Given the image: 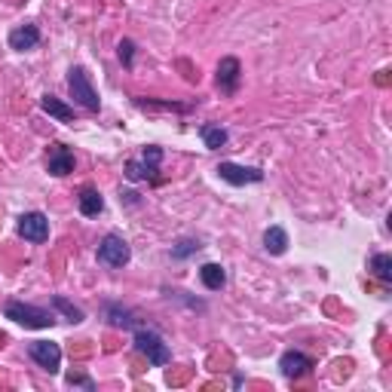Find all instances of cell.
Wrapping results in <instances>:
<instances>
[{
  "label": "cell",
  "instance_id": "cell-1",
  "mask_svg": "<svg viewBox=\"0 0 392 392\" xmlns=\"http://www.w3.org/2000/svg\"><path fill=\"white\" fill-rule=\"evenodd\" d=\"M132 340H135V349H138L144 359H148L153 368H166V365L172 362V349H169V344H166V340H163L157 331H150V328H138Z\"/></svg>",
  "mask_w": 392,
  "mask_h": 392
},
{
  "label": "cell",
  "instance_id": "cell-2",
  "mask_svg": "<svg viewBox=\"0 0 392 392\" xmlns=\"http://www.w3.org/2000/svg\"><path fill=\"white\" fill-rule=\"evenodd\" d=\"M4 316L13 319L19 325H25V328H53L56 325V316L49 313V309H40V306L25 304V301H6Z\"/></svg>",
  "mask_w": 392,
  "mask_h": 392
},
{
  "label": "cell",
  "instance_id": "cell-3",
  "mask_svg": "<svg viewBox=\"0 0 392 392\" xmlns=\"http://www.w3.org/2000/svg\"><path fill=\"white\" fill-rule=\"evenodd\" d=\"M68 89H71V98L77 101V105H83L86 110H98L101 108V101H98V92L92 89L89 83V74L83 68H71L68 71Z\"/></svg>",
  "mask_w": 392,
  "mask_h": 392
},
{
  "label": "cell",
  "instance_id": "cell-4",
  "mask_svg": "<svg viewBox=\"0 0 392 392\" xmlns=\"http://www.w3.org/2000/svg\"><path fill=\"white\" fill-rule=\"evenodd\" d=\"M132 261V249H129V242L123 239L120 233H108L105 239L98 242V264H105V267H126Z\"/></svg>",
  "mask_w": 392,
  "mask_h": 392
},
{
  "label": "cell",
  "instance_id": "cell-5",
  "mask_svg": "<svg viewBox=\"0 0 392 392\" xmlns=\"http://www.w3.org/2000/svg\"><path fill=\"white\" fill-rule=\"evenodd\" d=\"M28 356L43 371H49V374H56L61 365V346L53 344V340H34V344L28 346Z\"/></svg>",
  "mask_w": 392,
  "mask_h": 392
},
{
  "label": "cell",
  "instance_id": "cell-6",
  "mask_svg": "<svg viewBox=\"0 0 392 392\" xmlns=\"http://www.w3.org/2000/svg\"><path fill=\"white\" fill-rule=\"evenodd\" d=\"M19 236L28 242H46L49 239V221L43 212H25L19 218Z\"/></svg>",
  "mask_w": 392,
  "mask_h": 392
},
{
  "label": "cell",
  "instance_id": "cell-7",
  "mask_svg": "<svg viewBox=\"0 0 392 392\" xmlns=\"http://www.w3.org/2000/svg\"><path fill=\"white\" fill-rule=\"evenodd\" d=\"M218 175L233 184V187H242V184H261L264 181V172L261 169H252V166H236V163H221Z\"/></svg>",
  "mask_w": 392,
  "mask_h": 392
},
{
  "label": "cell",
  "instance_id": "cell-8",
  "mask_svg": "<svg viewBox=\"0 0 392 392\" xmlns=\"http://www.w3.org/2000/svg\"><path fill=\"white\" fill-rule=\"evenodd\" d=\"M309 368H313V359L304 356V353H297V349H288V353H282V359H279V371L288 380L306 374Z\"/></svg>",
  "mask_w": 392,
  "mask_h": 392
},
{
  "label": "cell",
  "instance_id": "cell-9",
  "mask_svg": "<svg viewBox=\"0 0 392 392\" xmlns=\"http://www.w3.org/2000/svg\"><path fill=\"white\" fill-rule=\"evenodd\" d=\"M239 74H242V68H239V58H221V65H218V89L221 92H236L239 89Z\"/></svg>",
  "mask_w": 392,
  "mask_h": 392
},
{
  "label": "cell",
  "instance_id": "cell-10",
  "mask_svg": "<svg viewBox=\"0 0 392 392\" xmlns=\"http://www.w3.org/2000/svg\"><path fill=\"white\" fill-rule=\"evenodd\" d=\"M40 43V31L37 25H19L9 31V49H16V53H25V49H34Z\"/></svg>",
  "mask_w": 392,
  "mask_h": 392
},
{
  "label": "cell",
  "instance_id": "cell-11",
  "mask_svg": "<svg viewBox=\"0 0 392 392\" xmlns=\"http://www.w3.org/2000/svg\"><path fill=\"white\" fill-rule=\"evenodd\" d=\"M46 169L53 172V175H68V172H74V153H71L65 144H53L49 148V160H46Z\"/></svg>",
  "mask_w": 392,
  "mask_h": 392
},
{
  "label": "cell",
  "instance_id": "cell-12",
  "mask_svg": "<svg viewBox=\"0 0 392 392\" xmlns=\"http://www.w3.org/2000/svg\"><path fill=\"white\" fill-rule=\"evenodd\" d=\"M77 205H80V212H83L86 218H98V215L105 212V200H101V193L96 187H83V190H80Z\"/></svg>",
  "mask_w": 392,
  "mask_h": 392
},
{
  "label": "cell",
  "instance_id": "cell-13",
  "mask_svg": "<svg viewBox=\"0 0 392 392\" xmlns=\"http://www.w3.org/2000/svg\"><path fill=\"white\" fill-rule=\"evenodd\" d=\"M40 108H43L49 117H56L58 123H71V120H74V108L65 105V101L56 98V96H49V92H46L43 98H40Z\"/></svg>",
  "mask_w": 392,
  "mask_h": 392
},
{
  "label": "cell",
  "instance_id": "cell-14",
  "mask_svg": "<svg viewBox=\"0 0 392 392\" xmlns=\"http://www.w3.org/2000/svg\"><path fill=\"white\" fill-rule=\"evenodd\" d=\"M200 279H202V285L209 288V292H221V288L227 285V273H224L221 264H202L200 267Z\"/></svg>",
  "mask_w": 392,
  "mask_h": 392
},
{
  "label": "cell",
  "instance_id": "cell-15",
  "mask_svg": "<svg viewBox=\"0 0 392 392\" xmlns=\"http://www.w3.org/2000/svg\"><path fill=\"white\" fill-rule=\"evenodd\" d=\"M264 249L270 252V254H285L288 252V233L282 230V227H267V233H264Z\"/></svg>",
  "mask_w": 392,
  "mask_h": 392
},
{
  "label": "cell",
  "instance_id": "cell-16",
  "mask_svg": "<svg viewBox=\"0 0 392 392\" xmlns=\"http://www.w3.org/2000/svg\"><path fill=\"white\" fill-rule=\"evenodd\" d=\"M200 138L205 141V148H209V150H221L230 135H227V129H221V126H202Z\"/></svg>",
  "mask_w": 392,
  "mask_h": 392
},
{
  "label": "cell",
  "instance_id": "cell-17",
  "mask_svg": "<svg viewBox=\"0 0 392 392\" xmlns=\"http://www.w3.org/2000/svg\"><path fill=\"white\" fill-rule=\"evenodd\" d=\"M53 306L58 309V313H65V319H68L71 325H80V322H83V309H80V306H74V304L68 301V297L56 294V297H53Z\"/></svg>",
  "mask_w": 392,
  "mask_h": 392
},
{
  "label": "cell",
  "instance_id": "cell-18",
  "mask_svg": "<svg viewBox=\"0 0 392 392\" xmlns=\"http://www.w3.org/2000/svg\"><path fill=\"white\" fill-rule=\"evenodd\" d=\"M371 270H374V276L380 282H392V257L386 252H380L371 257Z\"/></svg>",
  "mask_w": 392,
  "mask_h": 392
},
{
  "label": "cell",
  "instance_id": "cell-19",
  "mask_svg": "<svg viewBox=\"0 0 392 392\" xmlns=\"http://www.w3.org/2000/svg\"><path fill=\"white\" fill-rule=\"evenodd\" d=\"M105 313H108V322H110V325H117V328H129V325H135V316H132L126 306L108 304Z\"/></svg>",
  "mask_w": 392,
  "mask_h": 392
},
{
  "label": "cell",
  "instance_id": "cell-20",
  "mask_svg": "<svg viewBox=\"0 0 392 392\" xmlns=\"http://www.w3.org/2000/svg\"><path fill=\"white\" fill-rule=\"evenodd\" d=\"M126 178L129 181H144V178H157V175H153V169L144 166L141 160H129L126 163Z\"/></svg>",
  "mask_w": 392,
  "mask_h": 392
},
{
  "label": "cell",
  "instance_id": "cell-21",
  "mask_svg": "<svg viewBox=\"0 0 392 392\" xmlns=\"http://www.w3.org/2000/svg\"><path fill=\"white\" fill-rule=\"evenodd\" d=\"M200 249H202V245H200V239H181V242L172 249V257H187V254L200 252Z\"/></svg>",
  "mask_w": 392,
  "mask_h": 392
},
{
  "label": "cell",
  "instance_id": "cell-22",
  "mask_svg": "<svg viewBox=\"0 0 392 392\" xmlns=\"http://www.w3.org/2000/svg\"><path fill=\"white\" fill-rule=\"evenodd\" d=\"M141 163H144V166H148V169L157 172V169H160V163H163V150H160V148H153V144H150V148H144V157H141Z\"/></svg>",
  "mask_w": 392,
  "mask_h": 392
},
{
  "label": "cell",
  "instance_id": "cell-23",
  "mask_svg": "<svg viewBox=\"0 0 392 392\" xmlns=\"http://www.w3.org/2000/svg\"><path fill=\"white\" fill-rule=\"evenodd\" d=\"M120 61L126 68H132V61H135V43H132V40H120Z\"/></svg>",
  "mask_w": 392,
  "mask_h": 392
},
{
  "label": "cell",
  "instance_id": "cell-24",
  "mask_svg": "<svg viewBox=\"0 0 392 392\" xmlns=\"http://www.w3.org/2000/svg\"><path fill=\"white\" fill-rule=\"evenodd\" d=\"M68 383H71V386H83V389H89V392L96 389V383H92L89 377H83V374H68Z\"/></svg>",
  "mask_w": 392,
  "mask_h": 392
}]
</instances>
